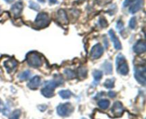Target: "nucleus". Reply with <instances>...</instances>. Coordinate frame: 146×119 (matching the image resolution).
<instances>
[{
  "mask_svg": "<svg viewBox=\"0 0 146 119\" xmlns=\"http://www.w3.org/2000/svg\"><path fill=\"white\" fill-rule=\"evenodd\" d=\"M87 73H88V71H87L86 68L84 66L80 67L78 69V77L80 78V79H85L87 77Z\"/></svg>",
  "mask_w": 146,
  "mask_h": 119,
  "instance_id": "obj_16",
  "label": "nucleus"
},
{
  "mask_svg": "<svg viewBox=\"0 0 146 119\" xmlns=\"http://www.w3.org/2000/svg\"><path fill=\"white\" fill-rule=\"evenodd\" d=\"M17 65H18L17 64V61L15 59H14L7 60L4 64V67L6 68V69H7L8 73H11L12 71H14L17 68Z\"/></svg>",
  "mask_w": 146,
  "mask_h": 119,
  "instance_id": "obj_10",
  "label": "nucleus"
},
{
  "mask_svg": "<svg viewBox=\"0 0 146 119\" xmlns=\"http://www.w3.org/2000/svg\"><path fill=\"white\" fill-rule=\"evenodd\" d=\"M64 74H65L66 78H68V79H74V78H76L75 72L74 71H72V70L69 69V68L66 69L64 71Z\"/></svg>",
  "mask_w": 146,
  "mask_h": 119,
  "instance_id": "obj_22",
  "label": "nucleus"
},
{
  "mask_svg": "<svg viewBox=\"0 0 146 119\" xmlns=\"http://www.w3.org/2000/svg\"><path fill=\"white\" fill-rule=\"evenodd\" d=\"M108 96H109L110 97H111V98H114V97H115V96H116V94H115L114 91H109V92H108Z\"/></svg>",
  "mask_w": 146,
  "mask_h": 119,
  "instance_id": "obj_29",
  "label": "nucleus"
},
{
  "mask_svg": "<svg viewBox=\"0 0 146 119\" xmlns=\"http://www.w3.org/2000/svg\"><path fill=\"white\" fill-rule=\"evenodd\" d=\"M7 3H11L14 1V0H4Z\"/></svg>",
  "mask_w": 146,
  "mask_h": 119,
  "instance_id": "obj_31",
  "label": "nucleus"
},
{
  "mask_svg": "<svg viewBox=\"0 0 146 119\" xmlns=\"http://www.w3.org/2000/svg\"><path fill=\"white\" fill-rule=\"evenodd\" d=\"M20 115H21V111L19 109H17L14 111L12 114L10 115L9 118V119H19V118Z\"/></svg>",
  "mask_w": 146,
  "mask_h": 119,
  "instance_id": "obj_24",
  "label": "nucleus"
},
{
  "mask_svg": "<svg viewBox=\"0 0 146 119\" xmlns=\"http://www.w3.org/2000/svg\"><path fill=\"white\" fill-rule=\"evenodd\" d=\"M30 76H31V71L27 70V71L21 73L19 74V79L21 81H26V80H27L29 78Z\"/></svg>",
  "mask_w": 146,
  "mask_h": 119,
  "instance_id": "obj_21",
  "label": "nucleus"
},
{
  "mask_svg": "<svg viewBox=\"0 0 146 119\" xmlns=\"http://www.w3.org/2000/svg\"><path fill=\"white\" fill-rule=\"evenodd\" d=\"M50 23L49 16L46 12H40L38 13V15L36 16L35 21H34V24L36 26L37 28H45L48 27Z\"/></svg>",
  "mask_w": 146,
  "mask_h": 119,
  "instance_id": "obj_4",
  "label": "nucleus"
},
{
  "mask_svg": "<svg viewBox=\"0 0 146 119\" xmlns=\"http://www.w3.org/2000/svg\"><path fill=\"white\" fill-rule=\"evenodd\" d=\"M103 54H104V48L100 44H97L91 49V58L92 59H97L100 58Z\"/></svg>",
  "mask_w": 146,
  "mask_h": 119,
  "instance_id": "obj_9",
  "label": "nucleus"
},
{
  "mask_svg": "<svg viewBox=\"0 0 146 119\" xmlns=\"http://www.w3.org/2000/svg\"><path fill=\"white\" fill-rule=\"evenodd\" d=\"M57 21L61 24L66 25L68 24V19L67 17V14L64 9L58 10L57 12Z\"/></svg>",
  "mask_w": 146,
  "mask_h": 119,
  "instance_id": "obj_11",
  "label": "nucleus"
},
{
  "mask_svg": "<svg viewBox=\"0 0 146 119\" xmlns=\"http://www.w3.org/2000/svg\"><path fill=\"white\" fill-rule=\"evenodd\" d=\"M41 84V78L38 76H34L29 81L27 86L32 90H36L38 88Z\"/></svg>",
  "mask_w": 146,
  "mask_h": 119,
  "instance_id": "obj_12",
  "label": "nucleus"
},
{
  "mask_svg": "<svg viewBox=\"0 0 146 119\" xmlns=\"http://www.w3.org/2000/svg\"><path fill=\"white\" fill-rule=\"evenodd\" d=\"M50 4H56L57 2V0H48Z\"/></svg>",
  "mask_w": 146,
  "mask_h": 119,
  "instance_id": "obj_30",
  "label": "nucleus"
},
{
  "mask_svg": "<svg viewBox=\"0 0 146 119\" xmlns=\"http://www.w3.org/2000/svg\"><path fill=\"white\" fill-rule=\"evenodd\" d=\"M111 112L114 117H121L124 112L123 106L121 102L116 101L114 103L113 107L111 108Z\"/></svg>",
  "mask_w": 146,
  "mask_h": 119,
  "instance_id": "obj_8",
  "label": "nucleus"
},
{
  "mask_svg": "<svg viewBox=\"0 0 146 119\" xmlns=\"http://www.w3.org/2000/svg\"><path fill=\"white\" fill-rule=\"evenodd\" d=\"M23 8H24V5H23V2L21 0H19L18 1L13 4L12 7L11 8V12L12 13L14 17L17 18V17H20L22 12Z\"/></svg>",
  "mask_w": 146,
  "mask_h": 119,
  "instance_id": "obj_7",
  "label": "nucleus"
},
{
  "mask_svg": "<svg viewBox=\"0 0 146 119\" xmlns=\"http://www.w3.org/2000/svg\"><path fill=\"white\" fill-rule=\"evenodd\" d=\"M123 5L124 7L129 6V12L131 14H135L143 7V0H125Z\"/></svg>",
  "mask_w": 146,
  "mask_h": 119,
  "instance_id": "obj_3",
  "label": "nucleus"
},
{
  "mask_svg": "<svg viewBox=\"0 0 146 119\" xmlns=\"http://www.w3.org/2000/svg\"><path fill=\"white\" fill-rule=\"evenodd\" d=\"M108 34H109L110 37H111V41L113 43V46L115 47V49L117 50H121L122 49V45H121V42H120L119 39H118V37L115 36V32H114L113 30L111 29L108 31Z\"/></svg>",
  "mask_w": 146,
  "mask_h": 119,
  "instance_id": "obj_13",
  "label": "nucleus"
},
{
  "mask_svg": "<svg viewBox=\"0 0 146 119\" xmlns=\"http://www.w3.org/2000/svg\"><path fill=\"white\" fill-rule=\"evenodd\" d=\"M117 71L121 75H127L129 71L128 64L125 57L122 54H118L116 57Z\"/></svg>",
  "mask_w": 146,
  "mask_h": 119,
  "instance_id": "obj_2",
  "label": "nucleus"
},
{
  "mask_svg": "<svg viewBox=\"0 0 146 119\" xmlns=\"http://www.w3.org/2000/svg\"><path fill=\"white\" fill-rule=\"evenodd\" d=\"M135 79L137 80L139 84H142L143 86L145 85L146 78H145V64L142 66H138L135 68Z\"/></svg>",
  "mask_w": 146,
  "mask_h": 119,
  "instance_id": "obj_5",
  "label": "nucleus"
},
{
  "mask_svg": "<svg viewBox=\"0 0 146 119\" xmlns=\"http://www.w3.org/2000/svg\"><path fill=\"white\" fill-rule=\"evenodd\" d=\"M116 27L118 29L119 31L123 29V21H121V20H118V22H117Z\"/></svg>",
  "mask_w": 146,
  "mask_h": 119,
  "instance_id": "obj_28",
  "label": "nucleus"
},
{
  "mask_svg": "<svg viewBox=\"0 0 146 119\" xmlns=\"http://www.w3.org/2000/svg\"><path fill=\"white\" fill-rule=\"evenodd\" d=\"M29 8L36 10V11H38L40 9L39 5H38L36 3L34 2V1H30L29 2Z\"/></svg>",
  "mask_w": 146,
  "mask_h": 119,
  "instance_id": "obj_26",
  "label": "nucleus"
},
{
  "mask_svg": "<svg viewBox=\"0 0 146 119\" xmlns=\"http://www.w3.org/2000/svg\"><path fill=\"white\" fill-rule=\"evenodd\" d=\"M93 75H94V78L95 81L98 83V81L102 78L103 73L102 71H99V70H95V71L93 72Z\"/></svg>",
  "mask_w": 146,
  "mask_h": 119,
  "instance_id": "obj_20",
  "label": "nucleus"
},
{
  "mask_svg": "<svg viewBox=\"0 0 146 119\" xmlns=\"http://www.w3.org/2000/svg\"><path fill=\"white\" fill-rule=\"evenodd\" d=\"M99 24L101 27L104 28V27H106L107 26H108V21H107V20L106 19H104V17H101L99 19Z\"/></svg>",
  "mask_w": 146,
  "mask_h": 119,
  "instance_id": "obj_27",
  "label": "nucleus"
},
{
  "mask_svg": "<svg viewBox=\"0 0 146 119\" xmlns=\"http://www.w3.org/2000/svg\"><path fill=\"white\" fill-rule=\"evenodd\" d=\"M27 61L30 66L34 68H39L42 65V59L39 54L36 52H29L27 55Z\"/></svg>",
  "mask_w": 146,
  "mask_h": 119,
  "instance_id": "obj_1",
  "label": "nucleus"
},
{
  "mask_svg": "<svg viewBox=\"0 0 146 119\" xmlns=\"http://www.w3.org/2000/svg\"><path fill=\"white\" fill-rule=\"evenodd\" d=\"M54 89L50 88V87L44 86V88L41 89V94L46 98H51L54 96Z\"/></svg>",
  "mask_w": 146,
  "mask_h": 119,
  "instance_id": "obj_15",
  "label": "nucleus"
},
{
  "mask_svg": "<svg viewBox=\"0 0 146 119\" xmlns=\"http://www.w3.org/2000/svg\"><path fill=\"white\" fill-rule=\"evenodd\" d=\"M146 50V44L145 41L143 40H140L136 44L134 45L133 51L136 54H142L144 53Z\"/></svg>",
  "mask_w": 146,
  "mask_h": 119,
  "instance_id": "obj_14",
  "label": "nucleus"
},
{
  "mask_svg": "<svg viewBox=\"0 0 146 119\" xmlns=\"http://www.w3.org/2000/svg\"><path fill=\"white\" fill-rule=\"evenodd\" d=\"M82 119H86V118H82Z\"/></svg>",
  "mask_w": 146,
  "mask_h": 119,
  "instance_id": "obj_34",
  "label": "nucleus"
},
{
  "mask_svg": "<svg viewBox=\"0 0 146 119\" xmlns=\"http://www.w3.org/2000/svg\"><path fill=\"white\" fill-rule=\"evenodd\" d=\"M38 1H39V2L43 3V2H44V1H45V0H38Z\"/></svg>",
  "mask_w": 146,
  "mask_h": 119,
  "instance_id": "obj_32",
  "label": "nucleus"
},
{
  "mask_svg": "<svg viewBox=\"0 0 146 119\" xmlns=\"http://www.w3.org/2000/svg\"><path fill=\"white\" fill-rule=\"evenodd\" d=\"M74 111V107L70 103L61 104L57 107V113L59 116L63 117L68 116Z\"/></svg>",
  "mask_w": 146,
  "mask_h": 119,
  "instance_id": "obj_6",
  "label": "nucleus"
},
{
  "mask_svg": "<svg viewBox=\"0 0 146 119\" xmlns=\"http://www.w3.org/2000/svg\"><path fill=\"white\" fill-rule=\"evenodd\" d=\"M98 106L101 108V109H103V110L107 109V108H108L110 106V101H108V100H106V99L101 100L100 101H98Z\"/></svg>",
  "mask_w": 146,
  "mask_h": 119,
  "instance_id": "obj_18",
  "label": "nucleus"
},
{
  "mask_svg": "<svg viewBox=\"0 0 146 119\" xmlns=\"http://www.w3.org/2000/svg\"><path fill=\"white\" fill-rule=\"evenodd\" d=\"M114 84H115V81H114V79H107L106 81L104 83V86L107 88H111L114 87Z\"/></svg>",
  "mask_w": 146,
  "mask_h": 119,
  "instance_id": "obj_23",
  "label": "nucleus"
},
{
  "mask_svg": "<svg viewBox=\"0 0 146 119\" xmlns=\"http://www.w3.org/2000/svg\"><path fill=\"white\" fill-rule=\"evenodd\" d=\"M1 8H0V15H1Z\"/></svg>",
  "mask_w": 146,
  "mask_h": 119,
  "instance_id": "obj_33",
  "label": "nucleus"
},
{
  "mask_svg": "<svg viewBox=\"0 0 146 119\" xmlns=\"http://www.w3.org/2000/svg\"><path fill=\"white\" fill-rule=\"evenodd\" d=\"M136 24H137L136 18H135V17H132L129 21L130 28L132 29H135V27H136Z\"/></svg>",
  "mask_w": 146,
  "mask_h": 119,
  "instance_id": "obj_25",
  "label": "nucleus"
},
{
  "mask_svg": "<svg viewBox=\"0 0 146 119\" xmlns=\"http://www.w3.org/2000/svg\"><path fill=\"white\" fill-rule=\"evenodd\" d=\"M58 94H59V96L63 99L69 98L71 96V95H72V94H71V92L69 90H62V91H59Z\"/></svg>",
  "mask_w": 146,
  "mask_h": 119,
  "instance_id": "obj_19",
  "label": "nucleus"
},
{
  "mask_svg": "<svg viewBox=\"0 0 146 119\" xmlns=\"http://www.w3.org/2000/svg\"><path fill=\"white\" fill-rule=\"evenodd\" d=\"M103 68H104V71L106 72V74H111L113 71V66L112 64H111L108 61H105L104 64L102 66Z\"/></svg>",
  "mask_w": 146,
  "mask_h": 119,
  "instance_id": "obj_17",
  "label": "nucleus"
}]
</instances>
